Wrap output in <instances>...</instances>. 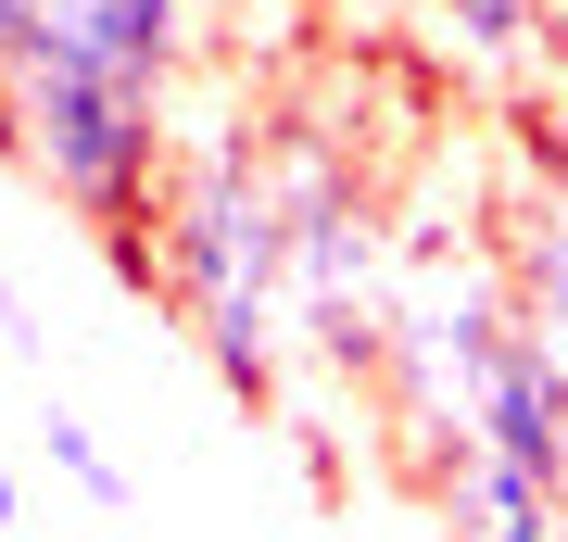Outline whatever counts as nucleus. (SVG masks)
<instances>
[{
  "label": "nucleus",
  "instance_id": "1",
  "mask_svg": "<svg viewBox=\"0 0 568 542\" xmlns=\"http://www.w3.org/2000/svg\"><path fill=\"white\" fill-rule=\"evenodd\" d=\"M152 303L190 328V354L215 366V391L241 417L291 403V227H278V164H265L253 114L178 126V177L152 215Z\"/></svg>",
  "mask_w": 568,
  "mask_h": 542
},
{
  "label": "nucleus",
  "instance_id": "2",
  "mask_svg": "<svg viewBox=\"0 0 568 542\" xmlns=\"http://www.w3.org/2000/svg\"><path fill=\"white\" fill-rule=\"evenodd\" d=\"M278 164V227H291V341L328 379H379V328H392V278H405V215L366 190V164L328 126L278 114L265 126Z\"/></svg>",
  "mask_w": 568,
  "mask_h": 542
},
{
  "label": "nucleus",
  "instance_id": "3",
  "mask_svg": "<svg viewBox=\"0 0 568 542\" xmlns=\"http://www.w3.org/2000/svg\"><path fill=\"white\" fill-rule=\"evenodd\" d=\"M13 51H26V89H102V101L178 114L190 0H13Z\"/></svg>",
  "mask_w": 568,
  "mask_h": 542
},
{
  "label": "nucleus",
  "instance_id": "4",
  "mask_svg": "<svg viewBox=\"0 0 568 542\" xmlns=\"http://www.w3.org/2000/svg\"><path fill=\"white\" fill-rule=\"evenodd\" d=\"M429 518H443V542H568V480L518 454H455L429 480Z\"/></svg>",
  "mask_w": 568,
  "mask_h": 542
},
{
  "label": "nucleus",
  "instance_id": "5",
  "mask_svg": "<svg viewBox=\"0 0 568 542\" xmlns=\"http://www.w3.org/2000/svg\"><path fill=\"white\" fill-rule=\"evenodd\" d=\"M417 13L467 76H530L544 63V0H417Z\"/></svg>",
  "mask_w": 568,
  "mask_h": 542
},
{
  "label": "nucleus",
  "instance_id": "6",
  "mask_svg": "<svg viewBox=\"0 0 568 542\" xmlns=\"http://www.w3.org/2000/svg\"><path fill=\"white\" fill-rule=\"evenodd\" d=\"M39 442H51V467H63L89 504H140V480H126V467L89 442V417H77V403H51V417H39Z\"/></svg>",
  "mask_w": 568,
  "mask_h": 542
},
{
  "label": "nucleus",
  "instance_id": "7",
  "mask_svg": "<svg viewBox=\"0 0 568 542\" xmlns=\"http://www.w3.org/2000/svg\"><path fill=\"white\" fill-rule=\"evenodd\" d=\"M13 126H26V51H13V0H0V164H13Z\"/></svg>",
  "mask_w": 568,
  "mask_h": 542
},
{
  "label": "nucleus",
  "instance_id": "8",
  "mask_svg": "<svg viewBox=\"0 0 568 542\" xmlns=\"http://www.w3.org/2000/svg\"><path fill=\"white\" fill-rule=\"evenodd\" d=\"M13 518H26V492H13V467H0V530H13Z\"/></svg>",
  "mask_w": 568,
  "mask_h": 542
}]
</instances>
